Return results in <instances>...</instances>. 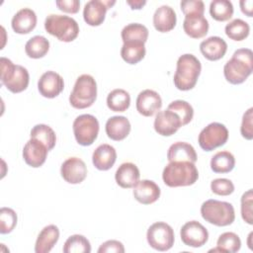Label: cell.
Returning <instances> with one entry per match:
<instances>
[{
    "label": "cell",
    "instance_id": "cell-1",
    "mask_svg": "<svg viewBox=\"0 0 253 253\" xmlns=\"http://www.w3.org/2000/svg\"><path fill=\"white\" fill-rule=\"evenodd\" d=\"M253 71V53L250 48H239L223 66L227 82L233 85L243 83Z\"/></svg>",
    "mask_w": 253,
    "mask_h": 253
},
{
    "label": "cell",
    "instance_id": "cell-2",
    "mask_svg": "<svg viewBox=\"0 0 253 253\" xmlns=\"http://www.w3.org/2000/svg\"><path fill=\"white\" fill-rule=\"evenodd\" d=\"M199 172L195 163L189 161H171L163 169L162 179L171 188L191 186L197 182Z\"/></svg>",
    "mask_w": 253,
    "mask_h": 253
},
{
    "label": "cell",
    "instance_id": "cell-3",
    "mask_svg": "<svg viewBox=\"0 0 253 253\" xmlns=\"http://www.w3.org/2000/svg\"><path fill=\"white\" fill-rule=\"evenodd\" d=\"M202 65L200 60L191 53L182 54L177 60L174 74V85L178 90L188 91L193 89L201 74Z\"/></svg>",
    "mask_w": 253,
    "mask_h": 253
},
{
    "label": "cell",
    "instance_id": "cell-4",
    "mask_svg": "<svg viewBox=\"0 0 253 253\" xmlns=\"http://www.w3.org/2000/svg\"><path fill=\"white\" fill-rule=\"evenodd\" d=\"M201 214L206 221L216 226H227L235 219L234 208L230 203L213 199L202 204Z\"/></svg>",
    "mask_w": 253,
    "mask_h": 253
},
{
    "label": "cell",
    "instance_id": "cell-5",
    "mask_svg": "<svg viewBox=\"0 0 253 253\" xmlns=\"http://www.w3.org/2000/svg\"><path fill=\"white\" fill-rule=\"evenodd\" d=\"M1 83L12 93H20L27 89L30 82L28 70L22 65H15L6 57L0 58Z\"/></svg>",
    "mask_w": 253,
    "mask_h": 253
},
{
    "label": "cell",
    "instance_id": "cell-6",
    "mask_svg": "<svg viewBox=\"0 0 253 253\" xmlns=\"http://www.w3.org/2000/svg\"><path fill=\"white\" fill-rule=\"evenodd\" d=\"M97 99V83L89 74L80 75L69 96V103L75 109L91 107Z\"/></svg>",
    "mask_w": 253,
    "mask_h": 253
},
{
    "label": "cell",
    "instance_id": "cell-7",
    "mask_svg": "<svg viewBox=\"0 0 253 253\" xmlns=\"http://www.w3.org/2000/svg\"><path fill=\"white\" fill-rule=\"evenodd\" d=\"M44 29L49 35L64 42L74 41L79 34L77 22L73 18L65 15H48L44 21Z\"/></svg>",
    "mask_w": 253,
    "mask_h": 253
},
{
    "label": "cell",
    "instance_id": "cell-8",
    "mask_svg": "<svg viewBox=\"0 0 253 253\" xmlns=\"http://www.w3.org/2000/svg\"><path fill=\"white\" fill-rule=\"evenodd\" d=\"M73 133L76 141L82 146L93 144L99 133L98 120L89 114L78 116L72 125Z\"/></svg>",
    "mask_w": 253,
    "mask_h": 253
},
{
    "label": "cell",
    "instance_id": "cell-9",
    "mask_svg": "<svg viewBox=\"0 0 253 253\" xmlns=\"http://www.w3.org/2000/svg\"><path fill=\"white\" fill-rule=\"evenodd\" d=\"M146 239L150 247L157 251H167L174 245V230L166 222L152 223L146 232Z\"/></svg>",
    "mask_w": 253,
    "mask_h": 253
},
{
    "label": "cell",
    "instance_id": "cell-10",
    "mask_svg": "<svg viewBox=\"0 0 253 253\" xmlns=\"http://www.w3.org/2000/svg\"><path fill=\"white\" fill-rule=\"evenodd\" d=\"M228 139V129L220 123H211L202 129L198 141L205 151H211L225 144Z\"/></svg>",
    "mask_w": 253,
    "mask_h": 253
},
{
    "label": "cell",
    "instance_id": "cell-11",
    "mask_svg": "<svg viewBox=\"0 0 253 253\" xmlns=\"http://www.w3.org/2000/svg\"><path fill=\"white\" fill-rule=\"evenodd\" d=\"M180 236L185 245L198 248L207 243L209 239V232L202 223L197 220H191L181 227Z\"/></svg>",
    "mask_w": 253,
    "mask_h": 253
},
{
    "label": "cell",
    "instance_id": "cell-12",
    "mask_svg": "<svg viewBox=\"0 0 253 253\" xmlns=\"http://www.w3.org/2000/svg\"><path fill=\"white\" fill-rule=\"evenodd\" d=\"M116 4L115 0H91L83 9V18L86 24L97 27L103 24L108 9Z\"/></svg>",
    "mask_w": 253,
    "mask_h": 253
},
{
    "label": "cell",
    "instance_id": "cell-13",
    "mask_svg": "<svg viewBox=\"0 0 253 253\" xmlns=\"http://www.w3.org/2000/svg\"><path fill=\"white\" fill-rule=\"evenodd\" d=\"M60 174L65 182L69 184H80L87 176V167L82 159L69 157L61 164Z\"/></svg>",
    "mask_w": 253,
    "mask_h": 253
},
{
    "label": "cell",
    "instance_id": "cell-14",
    "mask_svg": "<svg viewBox=\"0 0 253 253\" xmlns=\"http://www.w3.org/2000/svg\"><path fill=\"white\" fill-rule=\"evenodd\" d=\"M64 88L63 78L54 71L44 72L38 82V90L40 94L48 99L57 97Z\"/></svg>",
    "mask_w": 253,
    "mask_h": 253
},
{
    "label": "cell",
    "instance_id": "cell-15",
    "mask_svg": "<svg viewBox=\"0 0 253 253\" xmlns=\"http://www.w3.org/2000/svg\"><path fill=\"white\" fill-rule=\"evenodd\" d=\"M181 126L182 123L178 115L168 109L158 112L155 116L154 129L160 135L170 136L174 134Z\"/></svg>",
    "mask_w": 253,
    "mask_h": 253
},
{
    "label": "cell",
    "instance_id": "cell-16",
    "mask_svg": "<svg viewBox=\"0 0 253 253\" xmlns=\"http://www.w3.org/2000/svg\"><path fill=\"white\" fill-rule=\"evenodd\" d=\"M48 149L38 139L31 138L26 142L23 148V158L25 162L33 167H41L46 160Z\"/></svg>",
    "mask_w": 253,
    "mask_h": 253
},
{
    "label": "cell",
    "instance_id": "cell-17",
    "mask_svg": "<svg viewBox=\"0 0 253 253\" xmlns=\"http://www.w3.org/2000/svg\"><path fill=\"white\" fill-rule=\"evenodd\" d=\"M136 110L144 117H151L156 114L162 107L160 95L150 89L141 91L136 98Z\"/></svg>",
    "mask_w": 253,
    "mask_h": 253
},
{
    "label": "cell",
    "instance_id": "cell-18",
    "mask_svg": "<svg viewBox=\"0 0 253 253\" xmlns=\"http://www.w3.org/2000/svg\"><path fill=\"white\" fill-rule=\"evenodd\" d=\"M134 199L142 205H151L160 197V188L151 180L138 181L132 191Z\"/></svg>",
    "mask_w": 253,
    "mask_h": 253
},
{
    "label": "cell",
    "instance_id": "cell-19",
    "mask_svg": "<svg viewBox=\"0 0 253 253\" xmlns=\"http://www.w3.org/2000/svg\"><path fill=\"white\" fill-rule=\"evenodd\" d=\"M11 26L13 31L17 34H29L37 26V15L32 9L23 8L13 16Z\"/></svg>",
    "mask_w": 253,
    "mask_h": 253
},
{
    "label": "cell",
    "instance_id": "cell-20",
    "mask_svg": "<svg viewBox=\"0 0 253 253\" xmlns=\"http://www.w3.org/2000/svg\"><path fill=\"white\" fill-rule=\"evenodd\" d=\"M202 54L211 61H215L224 56L227 50V43L219 37L212 36L200 43Z\"/></svg>",
    "mask_w": 253,
    "mask_h": 253
},
{
    "label": "cell",
    "instance_id": "cell-21",
    "mask_svg": "<svg viewBox=\"0 0 253 253\" xmlns=\"http://www.w3.org/2000/svg\"><path fill=\"white\" fill-rule=\"evenodd\" d=\"M130 123L124 116H114L108 119L105 129L109 138L115 141L124 140L130 132Z\"/></svg>",
    "mask_w": 253,
    "mask_h": 253
},
{
    "label": "cell",
    "instance_id": "cell-22",
    "mask_svg": "<svg viewBox=\"0 0 253 253\" xmlns=\"http://www.w3.org/2000/svg\"><path fill=\"white\" fill-rule=\"evenodd\" d=\"M177 22V16L173 8L168 5L158 7L153 14V26L160 33L172 31Z\"/></svg>",
    "mask_w": 253,
    "mask_h": 253
},
{
    "label": "cell",
    "instance_id": "cell-23",
    "mask_svg": "<svg viewBox=\"0 0 253 253\" xmlns=\"http://www.w3.org/2000/svg\"><path fill=\"white\" fill-rule=\"evenodd\" d=\"M117 160L116 149L107 143L99 145L93 152L92 162L93 165L101 171L111 169Z\"/></svg>",
    "mask_w": 253,
    "mask_h": 253
},
{
    "label": "cell",
    "instance_id": "cell-24",
    "mask_svg": "<svg viewBox=\"0 0 253 253\" xmlns=\"http://www.w3.org/2000/svg\"><path fill=\"white\" fill-rule=\"evenodd\" d=\"M139 169L131 162H125L121 164L115 174L117 184L124 189L133 188L139 181Z\"/></svg>",
    "mask_w": 253,
    "mask_h": 253
},
{
    "label": "cell",
    "instance_id": "cell-25",
    "mask_svg": "<svg viewBox=\"0 0 253 253\" xmlns=\"http://www.w3.org/2000/svg\"><path fill=\"white\" fill-rule=\"evenodd\" d=\"M59 239V229L54 224L44 226L39 233L35 244L36 253H48Z\"/></svg>",
    "mask_w": 253,
    "mask_h": 253
},
{
    "label": "cell",
    "instance_id": "cell-26",
    "mask_svg": "<svg viewBox=\"0 0 253 253\" xmlns=\"http://www.w3.org/2000/svg\"><path fill=\"white\" fill-rule=\"evenodd\" d=\"M209 22L204 15H188L183 22L185 34L192 39L204 38L209 32Z\"/></svg>",
    "mask_w": 253,
    "mask_h": 253
},
{
    "label": "cell",
    "instance_id": "cell-27",
    "mask_svg": "<svg viewBox=\"0 0 253 253\" xmlns=\"http://www.w3.org/2000/svg\"><path fill=\"white\" fill-rule=\"evenodd\" d=\"M167 159L171 161H189L195 163L197 161V153L195 148L187 142L178 141L170 145L167 151Z\"/></svg>",
    "mask_w": 253,
    "mask_h": 253
},
{
    "label": "cell",
    "instance_id": "cell-28",
    "mask_svg": "<svg viewBox=\"0 0 253 253\" xmlns=\"http://www.w3.org/2000/svg\"><path fill=\"white\" fill-rule=\"evenodd\" d=\"M144 42H124L121 48L122 58L128 64H136L141 61L145 56Z\"/></svg>",
    "mask_w": 253,
    "mask_h": 253
},
{
    "label": "cell",
    "instance_id": "cell-29",
    "mask_svg": "<svg viewBox=\"0 0 253 253\" xmlns=\"http://www.w3.org/2000/svg\"><path fill=\"white\" fill-rule=\"evenodd\" d=\"M49 50V42L43 36H35L25 44L26 54L31 58H42Z\"/></svg>",
    "mask_w": 253,
    "mask_h": 253
},
{
    "label": "cell",
    "instance_id": "cell-30",
    "mask_svg": "<svg viewBox=\"0 0 253 253\" xmlns=\"http://www.w3.org/2000/svg\"><path fill=\"white\" fill-rule=\"evenodd\" d=\"M235 166V158L229 151L223 150L215 153L211 159V169L214 173H228Z\"/></svg>",
    "mask_w": 253,
    "mask_h": 253
},
{
    "label": "cell",
    "instance_id": "cell-31",
    "mask_svg": "<svg viewBox=\"0 0 253 253\" xmlns=\"http://www.w3.org/2000/svg\"><path fill=\"white\" fill-rule=\"evenodd\" d=\"M130 96L124 89H114L108 94L107 106L113 112H125L129 108Z\"/></svg>",
    "mask_w": 253,
    "mask_h": 253
},
{
    "label": "cell",
    "instance_id": "cell-32",
    "mask_svg": "<svg viewBox=\"0 0 253 253\" xmlns=\"http://www.w3.org/2000/svg\"><path fill=\"white\" fill-rule=\"evenodd\" d=\"M148 29L139 23H131L124 27L121 36L124 42H146L148 39Z\"/></svg>",
    "mask_w": 253,
    "mask_h": 253
},
{
    "label": "cell",
    "instance_id": "cell-33",
    "mask_svg": "<svg viewBox=\"0 0 253 253\" xmlns=\"http://www.w3.org/2000/svg\"><path fill=\"white\" fill-rule=\"evenodd\" d=\"M31 138L38 139L42 143H43L46 148L51 150L56 143V135L54 130L47 125L43 124H39L36 125L32 130H31Z\"/></svg>",
    "mask_w": 253,
    "mask_h": 253
},
{
    "label": "cell",
    "instance_id": "cell-34",
    "mask_svg": "<svg viewBox=\"0 0 253 253\" xmlns=\"http://www.w3.org/2000/svg\"><path fill=\"white\" fill-rule=\"evenodd\" d=\"M233 5L228 0H213L210 4V14L218 22H225L233 15Z\"/></svg>",
    "mask_w": 253,
    "mask_h": 253
},
{
    "label": "cell",
    "instance_id": "cell-35",
    "mask_svg": "<svg viewBox=\"0 0 253 253\" xmlns=\"http://www.w3.org/2000/svg\"><path fill=\"white\" fill-rule=\"evenodd\" d=\"M225 35L232 41L240 42L245 40L250 33V27L247 22L241 19H234L225 26Z\"/></svg>",
    "mask_w": 253,
    "mask_h": 253
},
{
    "label": "cell",
    "instance_id": "cell-36",
    "mask_svg": "<svg viewBox=\"0 0 253 253\" xmlns=\"http://www.w3.org/2000/svg\"><path fill=\"white\" fill-rule=\"evenodd\" d=\"M62 251L64 253H90L91 244L85 236L73 234L65 241Z\"/></svg>",
    "mask_w": 253,
    "mask_h": 253
},
{
    "label": "cell",
    "instance_id": "cell-37",
    "mask_svg": "<svg viewBox=\"0 0 253 253\" xmlns=\"http://www.w3.org/2000/svg\"><path fill=\"white\" fill-rule=\"evenodd\" d=\"M167 109L178 115V117L181 120L182 126L188 125L194 117L193 107L188 102H186L184 100H175V101L171 102L168 105Z\"/></svg>",
    "mask_w": 253,
    "mask_h": 253
},
{
    "label": "cell",
    "instance_id": "cell-38",
    "mask_svg": "<svg viewBox=\"0 0 253 253\" xmlns=\"http://www.w3.org/2000/svg\"><path fill=\"white\" fill-rule=\"evenodd\" d=\"M216 245L222 250V252L235 253L239 251L241 247V240L234 232H224L218 236Z\"/></svg>",
    "mask_w": 253,
    "mask_h": 253
},
{
    "label": "cell",
    "instance_id": "cell-39",
    "mask_svg": "<svg viewBox=\"0 0 253 253\" xmlns=\"http://www.w3.org/2000/svg\"><path fill=\"white\" fill-rule=\"evenodd\" d=\"M17 213L10 208H1L0 210V233H10L17 224Z\"/></svg>",
    "mask_w": 253,
    "mask_h": 253
},
{
    "label": "cell",
    "instance_id": "cell-40",
    "mask_svg": "<svg viewBox=\"0 0 253 253\" xmlns=\"http://www.w3.org/2000/svg\"><path fill=\"white\" fill-rule=\"evenodd\" d=\"M241 216L243 220L252 225L253 224V216H252V206H253V194L252 189H249L245 192L241 197Z\"/></svg>",
    "mask_w": 253,
    "mask_h": 253
},
{
    "label": "cell",
    "instance_id": "cell-41",
    "mask_svg": "<svg viewBox=\"0 0 253 253\" xmlns=\"http://www.w3.org/2000/svg\"><path fill=\"white\" fill-rule=\"evenodd\" d=\"M211 190L218 196H229L234 192V185L229 179L217 178L211 181Z\"/></svg>",
    "mask_w": 253,
    "mask_h": 253
},
{
    "label": "cell",
    "instance_id": "cell-42",
    "mask_svg": "<svg viewBox=\"0 0 253 253\" xmlns=\"http://www.w3.org/2000/svg\"><path fill=\"white\" fill-rule=\"evenodd\" d=\"M180 7L185 16L204 15L205 4L201 0H184L181 1Z\"/></svg>",
    "mask_w": 253,
    "mask_h": 253
},
{
    "label": "cell",
    "instance_id": "cell-43",
    "mask_svg": "<svg viewBox=\"0 0 253 253\" xmlns=\"http://www.w3.org/2000/svg\"><path fill=\"white\" fill-rule=\"evenodd\" d=\"M253 108H249L242 117L240 132L241 135L248 140L253 138Z\"/></svg>",
    "mask_w": 253,
    "mask_h": 253
},
{
    "label": "cell",
    "instance_id": "cell-44",
    "mask_svg": "<svg viewBox=\"0 0 253 253\" xmlns=\"http://www.w3.org/2000/svg\"><path fill=\"white\" fill-rule=\"evenodd\" d=\"M124 253L125 247L122 242L118 240H108L101 244V246L98 249V253Z\"/></svg>",
    "mask_w": 253,
    "mask_h": 253
},
{
    "label": "cell",
    "instance_id": "cell-45",
    "mask_svg": "<svg viewBox=\"0 0 253 253\" xmlns=\"http://www.w3.org/2000/svg\"><path fill=\"white\" fill-rule=\"evenodd\" d=\"M55 4L60 11L70 14H76L80 7V2L78 0H57Z\"/></svg>",
    "mask_w": 253,
    "mask_h": 253
},
{
    "label": "cell",
    "instance_id": "cell-46",
    "mask_svg": "<svg viewBox=\"0 0 253 253\" xmlns=\"http://www.w3.org/2000/svg\"><path fill=\"white\" fill-rule=\"evenodd\" d=\"M240 9L243 14L248 17H252L253 15V1L252 0H241L239 2Z\"/></svg>",
    "mask_w": 253,
    "mask_h": 253
},
{
    "label": "cell",
    "instance_id": "cell-47",
    "mask_svg": "<svg viewBox=\"0 0 253 253\" xmlns=\"http://www.w3.org/2000/svg\"><path fill=\"white\" fill-rule=\"evenodd\" d=\"M126 4L129 5L132 10H139L146 4V1L145 0H127Z\"/></svg>",
    "mask_w": 253,
    "mask_h": 253
},
{
    "label": "cell",
    "instance_id": "cell-48",
    "mask_svg": "<svg viewBox=\"0 0 253 253\" xmlns=\"http://www.w3.org/2000/svg\"><path fill=\"white\" fill-rule=\"evenodd\" d=\"M252 234H253V233H252V232H250V234H249V236H248V237H249V240H250V237L252 236ZM248 245H249V248H250V249H252V246H251V243H250V242L248 243Z\"/></svg>",
    "mask_w": 253,
    "mask_h": 253
}]
</instances>
